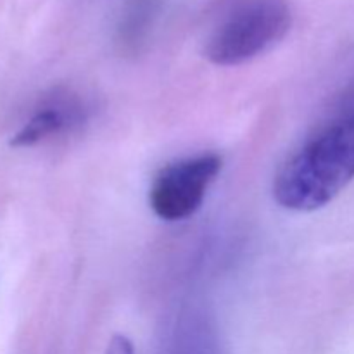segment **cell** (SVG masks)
Wrapping results in <instances>:
<instances>
[{
  "instance_id": "obj_1",
  "label": "cell",
  "mask_w": 354,
  "mask_h": 354,
  "mask_svg": "<svg viewBox=\"0 0 354 354\" xmlns=\"http://www.w3.org/2000/svg\"><path fill=\"white\" fill-rule=\"evenodd\" d=\"M354 180V109L330 121L277 171L273 197L282 207L311 213Z\"/></svg>"
},
{
  "instance_id": "obj_5",
  "label": "cell",
  "mask_w": 354,
  "mask_h": 354,
  "mask_svg": "<svg viewBox=\"0 0 354 354\" xmlns=\"http://www.w3.org/2000/svg\"><path fill=\"white\" fill-rule=\"evenodd\" d=\"M106 354H135L133 344L127 335L116 334L111 337L109 344H107Z\"/></svg>"
},
{
  "instance_id": "obj_2",
  "label": "cell",
  "mask_w": 354,
  "mask_h": 354,
  "mask_svg": "<svg viewBox=\"0 0 354 354\" xmlns=\"http://www.w3.org/2000/svg\"><path fill=\"white\" fill-rule=\"evenodd\" d=\"M290 24L292 14L286 0H248L214 28L204 55L218 66L242 64L279 44Z\"/></svg>"
},
{
  "instance_id": "obj_3",
  "label": "cell",
  "mask_w": 354,
  "mask_h": 354,
  "mask_svg": "<svg viewBox=\"0 0 354 354\" xmlns=\"http://www.w3.org/2000/svg\"><path fill=\"white\" fill-rule=\"evenodd\" d=\"M218 154H201L169 162L159 169L149 189V204L161 220L178 221L192 216L207 189L221 171Z\"/></svg>"
},
{
  "instance_id": "obj_4",
  "label": "cell",
  "mask_w": 354,
  "mask_h": 354,
  "mask_svg": "<svg viewBox=\"0 0 354 354\" xmlns=\"http://www.w3.org/2000/svg\"><path fill=\"white\" fill-rule=\"evenodd\" d=\"M66 127V114L64 111L57 107H45L38 111L19 131L12 137L10 145L14 147H28L35 145L40 140L47 138L48 135L57 133L59 130Z\"/></svg>"
}]
</instances>
